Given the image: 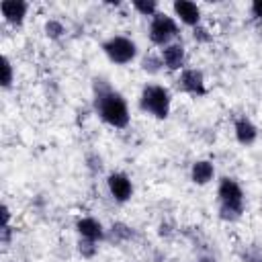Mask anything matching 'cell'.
Segmentation results:
<instances>
[{
	"mask_svg": "<svg viewBox=\"0 0 262 262\" xmlns=\"http://www.w3.org/2000/svg\"><path fill=\"white\" fill-rule=\"evenodd\" d=\"M100 82V80H98ZM94 104H96V111L100 115V119L104 123H108L111 127L115 129H123L129 125V108H127V102L125 98L113 90L111 86L106 84H96V98H94Z\"/></svg>",
	"mask_w": 262,
	"mask_h": 262,
	"instance_id": "1",
	"label": "cell"
},
{
	"mask_svg": "<svg viewBox=\"0 0 262 262\" xmlns=\"http://www.w3.org/2000/svg\"><path fill=\"white\" fill-rule=\"evenodd\" d=\"M219 213L221 219L225 221H235L239 219L244 211V190L233 178H223L219 182Z\"/></svg>",
	"mask_w": 262,
	"mask_h": 262,
	"instance_id": "2",
	"label": "cell"
},
{
	"mask_svg": "<svg viewBox=\"0 0 262 262\" xmlns=\"http://www.w3.org/2000/svg\"><path fill=\"white\" fill-rule=\"evenodd\" d=\"M139 106H141L145 113L154 115L156 119H166L168 113H170V92H168L164 86L147 84V86L141 90Z\"/></svg>",
	"mask_w": 262,
	"mask_h": 262,
	"instance_id": "3",
	"label": "cell"
},
{
	"mask_svg": "<svg viewBox=\"0 0 262 262\" xmlns=\"http://www.w3.org/2000/svg\"><path fill=\"white\" fill-rule=\"evenodd\" d=\"M102 51L106 53V57H108L111 61L123 66V63H129V61L135 57L137 47H135V43H133L131 39L119 35V37H111L108 41H104V43H102Z\"/></svg>",
	"mask_w": 262,
	"mask_h": 262,
	"instance_id": "4",
	"label": "cell"
},
{
	"mask_svg": "<svg viewBox=\"0 0 262 262\" xmlns=\"http://www.w3.org/2000/svg\"><path fill=\"white\" fill-rule=\"evenodd\" d=\"M178 35V27L172 16L168 14H154L149 25V39L156 45H170V41Z\"/></svg>",
	"mask_w": 262,
	"mask_h": 262,
	"instance_id": "5",
	"label": "cell"
},
{
	"mask_svg": "<svg viewBox=\"0 0 262 262\" xmlns=\"http://www.w3.org/2000/svg\"><path fill=\"white\" fill-rule=\"evenodd\" d=\"M178 86L190 94V96H203L207 94V88H205V76L203 72L194 70V68H188V70H182L180 78H178Z\"/></svg>",
	"mask_w": 262,
	"mask_h": 262,
	"instance_id": "6",
	"label": "cell"
},
{
	"mask_svg": "<svg viewBox=\"0 0 262 262\" xmlns=\"http://www.w3.org/2000/svg\"><path fill=\"white\" fill-rule=\"evenodd\" d=\"M106 184H108V190H111L113 199L119 201V203L129 201L131 194H133V184H131L129 176H125V174H121V172L111 174L108 180H106Z\"/></svg>",
	"mask_w": 262,
	"mask_h": 262,
	"instance_id": "7",
	"label": "cell"
},
{
	"mask_svg": "<svg viewBox=\"0 0 262 262\" xmlns=\"http://www.w3.org/2000/svg\"><path fill=\"white\" fill-rule=\"evenodd\" d=\"M174 12L180 16V20L188 27H199V20H201V10L194 2H188V0H176L174 2Z\"/></svg>",
	"mask_w": 262,
	"mask_h": 262,
	"instance_id": "8",
	"label": "cell"
},
{
	"mask_svg": "<svg viewBox=\"0 0 262 262\" xmlns=\"http://www.w3.org/2000/svg\"><path fill=\"white\" fill-rule=\"evenodd\" d=\"M0 10H2V16L12 23V25H20L25 14H27V4L23 0H4L0 4Z\"/></svg>",
	"mask_w": 262,
	"mask_h": 262,
	"instance_id": "9",
	"label": "cell"
},
{
	"mask_svg": "<svg viewBox=\"0 0 262 262\" xmlns=\"http://www.w3.org/2000/svg\"><path fill=\"white\" fill-rule=\"evenodd\" d=\"M76 229L82 237L86 239H92V242H100L104 237V229L100 225V221H96L94 217H84L76 223Z\"/></svg>",
	"mask_w": 262,
	"mask_h": 262,
	"instance_id": "10",
	"label": "cell"
},
{
	"mask_svg": "<svg viewBox=\"0 0 262 262\" xmlns=\"http://www.w3.org/2000/svg\"><path fill=\"white\" fill-rule=\"evenodd\" d=\"M162 61L168 70H180L184 63V47L180 43H170L162 49Z\"/></svg>",
	"mask_w": 262,
	"mask_h": 262,
	"instance_id": "11",
	"label": "cell"
},
{
	"mask_svg": "<svg viewBox=\"0 0 262 262\" xmlns=\"http://www.w3.org/2000/svg\"><path fill=\"white\" fill-rule=\"evenodd\" d=\"M235 139L242 143V145H252L254 141H256V137H258V129H256V125L250 121V119H246V117H239L237 121H235Z\"/></svg>",
	"mask_w": 262,
	"mask_h": 262,
	"instance_id": "12",
	"label": "cell"
},
{
	"mask_svg": "<svg viewBox=\"0 0 262 262\" xmlns=\"http://www.w3.org/2000/svg\"><path fill=\"white\" fill-rule=\"evenodd\" d=\"M215 174V168L209 160H199L192 164V170H190V178L194 184H207Z\"/></svg>",
	"mask_w": 262,
	"mask_h": 262,
	"instance_id": "13",
	"label": "cell"
},
{
	"mask_svg": "<svg viewBox=\"0 0 262 262\" xmlns=\"http://www.w3.org/2000/svg\"><path fill=\"white\" fill-rule=\"evenodd\" d=\"M162 66H164L162 57H156V55H145L143 61H141V68H143V72H147V74H158V72L162 70Z\"/></svg>",
	"mask_w": 262,
	"mask_h": 262,
	"instance_id": "14",
	"label": "cell"
},
{
	"mask_svg": "<svg viewBox=\"0 0 262 262\" xmlns=\"http://www.w3.org/2000/svg\"><path fill=\"white\" fill-rule=\"evenodd\" d=\"M133 6H135V10H139V12L145 14V16L156 14V8H158V4H156L154 0H135Z\"/></svg>",
	"mask_w": 262,
	"mask_h": 262,
	"instance_id": "15",
	"label": "cell"
},
{
	"mask_svg": "<svg viewBox=\"0 0 262 262\" xmlns=\"http://www.w3.org/2000/svg\"><path fill=\"white\" fill-rule=\"evenodd\" d=\"M78 250H80V254H82L84 258H92V256L96 254L98 246H96V242H92V239H86V237H82V239H80V244H78Z\"/></svg>",
	"mask_w": 262,
	"mask_h": 262,
	"instance_id": "16",
	"label": "cell"
},
{
	"mask_svg": "<svg viewBox=\"0 0 262 262\" xmlns=\"http://www.w3.org/2000/svg\"><path fill=\"white\" fill-rule=\"evenodd\" d=\"M45 33H47L49 39H59V37L66 33V29H63V25H61L59 20H49V23L45 25Z\"/></svg>",
	"mask_w": 262,
	"mask_h": 262,
	"instance_id": "17",
	"label": "cell"
},
{
	"mask_svg": "<svg viewBox=\"0 0 262 262\" xmlns=\"http://www.w3.org/2000/svg\"><path fill=\"white\" fill-rule=\"evenodd\" d=\"M12 84V66H10V59L4 57L2 59V86L8 88Z\"/></svg>",
	"mask_w": 262,
	"mask_h": 262,
	"instance_id": "18",
	"label": "cell"
},
{
	"mask_svg": "<svg viewBox=\"0 0 262 262\" xmlns=\"http://www.w3.org/2000/svg\"><path fill=\"white\" fill-rule=\"evenodd\" d=\"M113 237H117V239H129V237H133V229H129L123 223H115L113 225Z\"/></svg>",
	"mask_w": 262,
	"mask_h": 262,
	"instance_id": "19",
	"label": "cell"
},
{
	"mask_svg": "<svg viewBox=\"0 0 262 262\" xmlns=\"http://www.w3.org/2000/svg\"><path fill=\"white\" fill-rule=\"evenodd\" d=\"M194 39H196V41H209L211 37L207 35V31H205L203 27H194Z\"/></svg>",
	"mask_w": 262,
	"mask_h": 262,
	"instance_id": "20",
	"label": "cell"
},
{
	"mask_svg": "<svg viewBox=\"0 0 262 262\" xmlns=\"http://www.w3.org/2000/svg\"><path fill=\"white\" fill-rule=\"evenodd\" d=\"M252 14L258 16V18H262V0H256V2L252 4Z\"/></svg>",
	"mask_w": 262,
	"mask_h": 262,
	"instance_id": "21",
	"label": "cell"
},
{
	"mask_svg": "<svg viewBox=\"0 0 262 262\" xmlns=\"http://www.w3.org/2000/svg\"><path fill=\"white\" fill-rule=\"evenodd\" d=\"M256 262H262V258H258V260H256Z\"/></svg>",
	"mask_w": 262,
	"mask_h": 262,
	"instance_id": "22",
	"label": "cell"
}]
</instances>
